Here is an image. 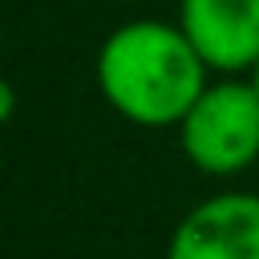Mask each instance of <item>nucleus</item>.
<instances>
[{
	"label": "nucleus",
	"mask_w": 259,
	"mask_h": 259,
	"mask_svg": "<svg viewBox=\"0 0 259 259\" xmlns=\"http://www.w3.org/2000/svg\"><path fill=\"white\" fill-rule=\"evenodd\" d=\"M166 259H259V194H214L170 235Z\"/></svg>",
	"instance_id": "7ed1b4c3"
},
{
	"label": "nucleus",
	"mask_w": 259,
	"mask_h": 259,
	"mask_svg": "<svg viewBox=\"0 0 259 259\" xmlns=\"http://www.w3.org/2000/svg\"><path fill=\"white\" fill-rule=\"evenodd\" d=\"M105 101L138 125H178L206 89V61L178 24L130 20L97 53Z\"/></svg>",
	"instance_id": "f257e3e1"
},
{
	"label": "nucleus",
	"mask_w": 259,
	"mask_h": 259,
	"mask_svg": "<svg viewBox=\"0 0 259 259\" xmlns=\"http://www.w3.org/2000/svg\"><path fill=\"white\" fill-rule=\"evenodd\" d=\"M178 28L206 69L243 73L259 65V0H182Z\"/></svg>",
	"instance_id": "20e7f679"
},
{
	"label": "nucleus",
	"mask_w": 259,
	"mask_h": 259,
	"mask_svg": "<svg viewBox=\"0 0 259 259\" xmlns=\"http://www.w3.org/2000/svg\"><path fill=\"white\" fill-rule=\"evenodd\" d=\"M251 81H255V89H259V65H255V69H251Z\"/></svg>",
	"instance_id": "39448f33"
},
{
	"label": "nucleus",
	"mask_w": 259,
	"mask_h": 259,
	"mask_svg": "<svg viewBox=\"0 0 259 259\" xmlns=\"http://www.w3.org/2000/svg\"><path fill=\"white\" fill-rule=\"evenodd\" d=\"M182 154L206 174H239L259 158V89L255 81H219L178 121Z\"/></svg>",
	"instance_id": "f03ea898"
}]
</instances>
